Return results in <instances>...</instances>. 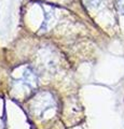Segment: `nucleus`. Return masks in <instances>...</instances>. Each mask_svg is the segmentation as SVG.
<instances>
[{"label": "nucleus", "instance_id": "nucleus-1", "mask_svg": "<svg viewBox=\"0 0 124 129\" xmlns=\"http://www.w3.org/2000/svg\"><path fill=\"white\" fill-rule=\"evenodd\" d=\"M120 7H121V10L124 12V0H122V2H121V5H120Z\"/></svg>", "mask_w": 124, "mask_h": 129}]
</instances>
